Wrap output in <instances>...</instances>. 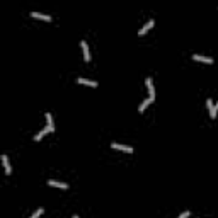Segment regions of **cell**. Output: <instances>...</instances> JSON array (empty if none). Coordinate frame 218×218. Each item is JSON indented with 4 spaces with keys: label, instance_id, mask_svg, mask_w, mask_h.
Instances as JSON below:
<instances>
[{
    "label": "cell",
    "instance_id": "1",
    "mask_svg": "<svg viewBox=\"0 0 218 218\" xmlns=\"http://www.w3.org/2000/svg\"><path fill=\"white\" fill-rule=\"evenodd\" d=\"M114 150H121V152H126V154H131L133 152V148L131 147H128V145H119V143H112L111 145Z\"/></svg>",
    "mask_w": 218,
    "mask_h": 218
},
{
    "label": "cell",
    "instance_id": "2",
    "mask_svg": "<svg viewBox=\"0 0 218 218\" xmlns=\"http://www.w3.org/2000/svg\"><path fill=\"white\" fill-rule=\"evenodd\" d=\"M154 24H155V21H154V19H150V21H148V22H147V24H145V26H143V27L140 29V31H138V36H143V34H145V32H147V31H150V29L154 27Z\"/></svg>",
    "mask_w": 218,
    "mask_h": 218
},
{
    "label": "cell",
    "instance_id": "3",
    "mask_svg": "<svg viewBox=\"0 0 218 218\" xmlns=\"http://www.w3.org/2000/svg\"><path fill=\"white\" fill-rule=\"evenodd\" d=\"M192 60H196V61H203V63H213V58H210V56H203V54H192Z\"/></svg>",
    "mask_w": 218,
    "mask_h": 218
},
{
    "label": "cell",
    "instance_id": "4",
    "mask_svg": "<svg viewBox=\"0 0 218 218\" xmlns=\"http://www.w3.org/2000/svg\"><path fill=\"white\" fill-rule=\"evenodd\" d=\"M206 106H208V109H210V116H211V119H215V118H216V109H215V104H213V101L208 99V101H206Z\"/></svg>",
    "mask_w": 218,
    "mask_h": 218
},
{
    "label": "cell",
    "instance_id": "5",
    "mask_svg": "<svg viewBox=\"0 0 218 218\" xmlns=\"http://www.w3.org/2000/svg\"><path fill=\"white\" fill-rule=\"evenodd\" d=\"M77 82L80 83V85H90V87H97V82L94 80H89V78H83V77H78Z\"/></svg>",
    "mask_w": 218,
    "mask_h": 218
},
{
    "label": "cell",
    "instance_id": "6",
    "mask_svg": "<svg viewBox=\"0 0 218 218\" xmlns=\"http://www.w3.org/2000/svg\"><path fill=\"white\" fill-rule=\"evenodd\" d=\"M147 87H148V92H150V97L152 99H155V89H154V80H152L150 77H147Z\"/></svg>",
    "mask_w": 218,
    "mask_h": 218
},
{
    "label": "cell",
    "instance_id": "7",
    "mask_svg": "<svg viewBox=\"0 0 218 218\" xmlns=\"http://www.w3.org/2000/svg\"><path fill=\"white\" fill-rule=\"evenodd\" d=\"M51 131H54V128H51V126H46V128H45V130H43V131H39V133H38V135H36V136H34V140H36V141H39V140H41V138H43V136H45V135H46V133H51Z\"/></svg>",
    "mask_w": 218,
    "mask_h": 218
},
{
    "label": "cell",
    "instance_id": "8",
    "mask_svg": "<svg viewBox=\"0 0 218 218\" xmlns=\"http://www.w3.org/2000/svg\"><path fill=\"white\" fill-rule=\"evenodd\" d=\"M2 164H3V169H5V174H10V172H12V167H10V164H9V159H7V155H2Z\"/></svg>",
    "mask_w": 218,
    "mask_h": 218
},
{
    "label": "cell",
    "instance_id": "9",
    "mask_svg": "<svg viewBox=\"0 0 218 218\" xmlns=\"http://www.w3.org/2000/svg\"><path fill=\"white\" fill-rule=\"evenodd\" d=\"M82 45V51H83V60L85 61H89L90 60V53H89V46H87V43L85 41H82L80 43Z\"/></svg>",
    "mask_w": 218,
    "mask_h": 218
},
{
    "label": "cell",
    "instance_id": "10",
    "mask_svg": "<svg viewBox=\"0 0 218 218\" xmlns=\"http://www.w3.org/2000/svg\"><path fill=\"white\" fill-rule=\"evenodd\" d=\"M48 184H50V186H53V187H60V189H67V187H68V184L60 182V181H48Z\"/></svg>",
    "mask_w": 218,
    "mask_h": 218
},
{
    "label": "cell",
    "instance_id": "11",
    "mask_svg": "<svg viewBox=\"0 0 218 218\" xmlns=\"http://www.w3.org/2000/svg\"><path fill=\"white\" fill-rule=\"evenodd\" d=\"M154 101H155V99H152V97H148V99H147V101H143V102H141V104H140V107H138V111H140V112H143V111H145V109H147V107H148V106H150V104H152V102H154Z\"/></svg>",
    "mask_w": 218,
    "mask_h": 218
},
{
    "label": "cell",
    "instance_id": "12",
    "mask_svg": "<svg viewBox=\"0 0 218 218\" xmlns=\"http://www.w3.org/2000/svg\"><path fill=\"white\" fill-rule=\"evenodd\" d=\"M31 16L32 17H36V19H43V21H51V17L50 16H46V14H39V12H31Z\"/></svg>",
    "mask_w": 218,
    "mask_h": 218
},
{
    "label": "cell",
    "instance_id": "13",
    "mask_svg": "<svg viewBox=\"0 0 218 218\" xmlns=\"http://www.w3.org/2000/svg\"><path fill=\"white\" fill-rule=\"evenodd\" d=\"M43 211H45V210H43V208H39V210H36V211H34V213H32V215H31V216H29V218H39V216H41V215H43Z\"/></svg>",
    "mask_w": 218,
    "mask_h": 218
},
{
    "label": "cell",
    "instance_id": "14",
    "mask_svg": "<svg viewBox=\"0 0 218 218\" xmlns=\"http://www.w3.org/2000/svg\"><path fill=\"white\" fill-rule=\"evenodd\" d=\"M46 121H48V126H51V128H54V123H53V118L50 112H46Z\"/></svg>",
    "mask_w": 218,
    "mask_h": 218
},
{
    "label": "cell",
    "instance_id": "15",
    "mask_svg": "<svg viewBox=\"0 0 218 218\" xmlns=\"http://www.w3.org/2000/svg\"><path fill=\"white\" fill-rule=\"evenodd\" d=\"M189 215H191L189 211H184V213H181V215L177 216V218H187V216H189Z\"/></svg>",
    "mask_w": 218,
    "mask_h": 218
},
{
    "label": "cell",
    "instance_id": "16",
    "mask_svg": "<svg viewBox=\"0 0 218 218\" xmlns=\"http://www.w3.org/2000/svg\"><path fill=\"white\" fill-rule=\"evenodd\" d=\"M215 109H216V111H218V102H216V104H215Z\"/></svg>",
    "mask_w": 218,
    "mask_h": 218
},
{
    "label": "cell",
    "instance_id": "17",
    "mask_svg": "<svg viewBox=\"0 0 218 218\" xmlns=\"http://www.w3.org/2000/svg\"><path fill=\"white\" fill-rule=\"evenodd\" d=\"M73 218H78V216H77V215H75V216H73Z\"/></svg>",
    "mask_w": 218,
    "mask_h": 218
}]
</instances>
